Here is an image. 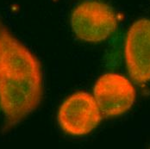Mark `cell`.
<instances>
[{"instance_id":"2","label":"cell","mask_w":150,"mask_h":149,"mask_svg":"<svg viewBox=\"0 0 150 149\" xmlns=\"http://www.w3.org/2000/svg\"><path fill=\"white\" fill-rule=\"evenodd\" d=\"M71 27L76 36L87 42H100L117 30V17L113 9L103 2L86 1L72 12Z\"/></svg>"},{"instance_id":"3","label":"cell","mask_w":150,"mask_h":149,"mask_svg":"<svg viewBox=\"0 0 150 149\" xmlns=\"http://www.w3.org/2000/svg\"><path fill=\"white\" fill-rule=\"evenodd\" d=\"M57 119L64 132L81 136L89 134L98 127L102 120V113L92 95L77 91L60 105Z\"/></svg>"},{"instance_id":"5","label":"cell","mask_w":150,"mask_h":149,"mask_svg":"<svg viewBox=\"0 0 150 149\" xmlns=\"http://www.w3.org/2000/svg\"><path fill=\"white\" fill-rule=\"evenodd\" d=\"M125 61L129 76L136 83L150 80V20L135 22L125 41Z\"/></svg>"},{"instance_id":"1","label":"cell","mask_w":150,"mask_h":149,"mask_svg":"<svg viewBox=\"0 0 150 149\" xmlns=\"http://www.w3.org/2000/svg\"><path fill=\"white\" fill-rule=\"evenodd\" d=\"M39 60L4 28L0 29V108L10 126L27 117L42 97Z\"/></svg>"},{"instance_id":"4","label":"cell","mask_w":150,"mask_h":149,"mask_svg":"<svg viewBox=\"0 0 150 149\" xmlns=\"http://www.w3.org/2000/svg\"><path fill=\"white\" fill-rule=\"evenodd\" d=\"M135 89L124 76L106 73L99 77L93 88V97L105 117H118L134 105Z\"/></svg>"}]
</instances>
